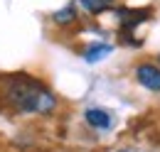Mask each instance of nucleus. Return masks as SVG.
<instances>
[{"instance_id":"6e6552de","label":"nucleus","mask_w":160,"mask_h":152,"mask_svg":"<svg viewBox=\"0 0 160 152\" xmlns=\"http://www.w3.org/2000/svg\"><path fill=\"white\" fill-rule=\"evenodd\" d=\"M158 61H160V57H158Z\"/></svg>"},{"instance_id":"0eeeda50","label":"nucleus","mask_w":160,"mask_h":152,"mask_svg":"<svg viewBox=\"0 0 160 152\" xmlns=\"http://www.w3.org/2000/svg\"><path fill=\"white\" fill-rule=\"evenodd\" d=\"M74 17H77V12H74L72 5L64 7V10H59V12H54V22H59V25H67V22H72Z\"/></svg>"},{"instance_id":"f03ea898","label":"nucleus","mask_w":160,"mask_h":152,"mask_svg":"<svg viewBox=\"0 0 160 152\" xmlns=\"http://www.w3.org/2000/svg\"><path fill=\"white\" fill-rule=\"evenodd\" d=\"M136 78L143 88L148 91H160V69L153 64H138L136 69Z\"/></svg>"},{"instance_id":"f257e3e1","label":"nucleus","mask_w":160,"mask_h":152,"mask_svg":"<svg viewBox=\"0 0 160 152\" xmlns=\"http://www.w3.org/2000/svg\"><path fill=\"white\" fill-rule=\"evenodd\" d=\"M5 98L10 106H15L22 113H52L57 106V98L42 83L25 76H15L5 86Z\"/></svg>"},{"instance_id":"7ed1b4c3","label":"nucleus","mask_w":160,"mask_h":152,"mask_svg":"<svg viewBox=\"0 0 160 152\" xmlns=\"http://www.w3.org/2000/svg\"><path fill=\"white\" fill-rule=\"evenodd\" d=\"M118 15H121V20H123V27H126V30H133V27H136L138 22H143L150 12H148V10H121Z\"/></svg>"},{"instance_id":"20e7f679","label":"nucleus","mask_w":160,"mask_h":152,"mask_svg":"<svg viewBox=\"0 0 160 152\" xmlns=\"http://www.w3.org/2000/svg\"><path fill=\"white\" fill-rule=\"evenodd\" d=\"M86 123L94 125V128H108L111 125V118L106 111H99V108H89L86 111Z\"/></svg>"},{"instance_id":"39448f33","label":"nucleus","mask_w":160,"mask_h":152,"mask_svg":"<svg viewBox=\"0 0 160 152\" xmlns=\"http://www.w3.org/2000/svg\"><path fill=\"white\" fill-rule=\"evenodd\" d=\"M111 52H113V47H111V44H91V47L84 52V59L94 64V61H99V59L108 57Z\"/></svg>"},{"instance_id":"423d86ee","label":"nucleus","mask_w":160,"mask_h":152,"mask_svg":"<svg viewBox=\"0 0 160 152\" xmlns=\"http://www.w3.org/2000/svg\"><path fill=\"white\" fill-rule=\"evenodd\" d=\"M81 7L86 10V12H91V15H99V12H103L106 7H111V2L113 0H79Z\"/></svg>"}]
</instances>
